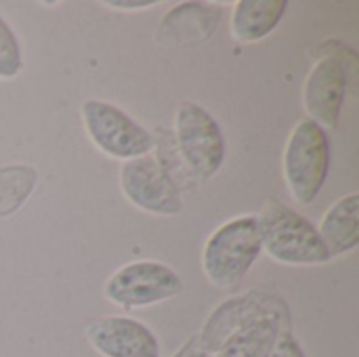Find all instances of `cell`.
<instances>
[{
  "instance_id": "1",
  "label": "cell",
  "mask_w": 359,
  "mask_h": 357,
  "mask_svg": "<svg viewBox=\"0 0 359 357\" xmlns=\"http://www.w3.org/2000/svg\"><path fill=\"white\" fill-rule=\"evenodd\" d=\"M263 252L259 219L238 217L223 223L208 238L202 252V269L219 288H236Z\"/></svg>"
},
{
  "instance_id": "2",
  "label": "cell",
  "mask_w": 359,
  "mask_h": 357,
  "mask_svg": "<svg viewBox=\"0 0 359 357\" xmlns=\"http://www.w3.org/2000/svg\"><path fill=\"white\" fill-rule=\"evenodd\" d=\"M259 231L263 250L278 263L324 265L330 261L318 227L282 202H269L265 206L259 219Z\"/></svg>"
},
{
  "instance_id": "3",
  "label": "cell",
  "mask_w": 359,
  "mask_h": 357,
  "mask_svg": "<svg viewBox=\"0 0 359 357\" xmlns=\"http://www.w3.org/2000/svg\"><path fill=\"white\" fill-rule=\"evenodd\" d=\"M330 170V139L313 120H301L284 149V177L290 194L303 206L316 202Z\"/></svg>"
},
{
  "instance_id": "4",
  "label": "cell",
  "mask_w": 359,
  "mask_h": 357,
  "mask_svg": "<svg viewBox=\"0 0 359 357\" xmlns=\"http://www.w3.org/2000/svg\"><path fill=\"white\" fill-rule=\"evenodd\" d=\"M103 292L118 307L139 309L179 297L183 292V280L164 263L135 261L114 271Z\"/></svg>"
},
{
  "instance_id": "5",
  "label": "cell",
  "mask_w": 359,
  "mask_h": 357,
  "mask_svg": "<svg viewBox=\"0 0 359 357\" xmlns=\"http://www.w3.org/2000/svg\"><path fill=\"white\" fill-rule=\"evenodd\" d=\"M177 145L183 162L198 179H212L225 162V137L217 120L198 103L185 101L177 109Z\"/></svg>"
},
{
  "instance_id": "6",
  "label": "cell",
  "mask_w": 359,
  "mask_h": 357,
  "mask_svg": "<svg viewBox=\"0 0 359 357\" xmlns=\"http://www.w3.org/2000/svg\"><path fill=\"white\" fill-rule=\"evenodd\" d=\"M82 120L93 143L107 156L118 160H133L147 156L154 139L126 112L107 101L88 99L82 103Z\"/></svg>"
},
{
  "instance_id": "7",
  "label": "cell",
  "mask_w": 359,
  "mask_h": 357,
  "mask_svg": "<svg viewBox=\"0 0 359 357\" xmlns=\"http://www.w3.org/2000/svg\"><path fill=\"white\" fill-rule=\"evenodd\" d=\"M120 187L130 204L151 215H181V194L166 168L151 156L126 160L120 168Z\"/></svg>"
},
{
  "instance_id": "8",
  "label": "cell",
  "mask_w": 359,
  "mask_h": 357,
  "mask_svg": "<svg viewBox=\"0 0 359 357\" xmlns=\"http://www.w3.org/2000/svg\"><path fill=\"white\" fill-rule=\"evenodd\" d=\"M347 65L339 55H326L316 61L311 67L305 88L303 103L309 114V120L326 128H337L341 122L345 97H347Z\"/></svg>"
},
{
  "instance_id": "9",
  "label": "cell",
  "mask_w": 359,
  "mask_h": 357,
  "mask_svg": "<svg viewBox=\"0 0 359 357\" xmlns=\"http://www.w3.org/2000/svg\"><path fill=\"white\" fill-rule=\"evenodd\" d=\"M86 339L103 357H160L156 335L139 320L111 316L86 326Z\"/></svg>"
},
{
  "instance_id": "10",
  "label": "cell",
  "mask_w": 359,
  "mask_h": 357,
  "mask_svg": "<svg viewBox=\"0 0 359 357\" xmlns=\"http://www.w3.org/2000/svg\"><path fill=\"white\" fill-rule=\"evenodd\" d=\"M286 322L288 309L284 303L261 311L221 345L217 357H271Z\"/></svg>"
},
{
  "instance_id": "11",
  "label": "cell",
  "mask_w": 359,
  "mask_h": 357,
  "mask_svg": "<svg viewBox=\"0 0 359 357\" xmlns=\"http://www.w3.org/2000/svg\"><path fill=\"white\" fill-rule=\"evenodd\" d=\"M278 303H282L276 297L269 295H259V292H248L244 297H236L229 299L225 303H221L212 316L208 318L204 330L198 335V339L202 341V345L212 351L217 356V351L221 349V345L246 322H250L255 316H259L261 311L276 307Z\"/></svg>"
},
{
  "instance_id": "12",
  "label": "cell",
  "mask_w": 359,
  "mask_h": 357,
  "mask_svg": "<svg viewBox=\"0 0 359 357\" xmlns=\"http://www.w3.org/2000/svg\"><path fill=\"white\" fill-rule=\"evenodd\" d=\"M318 234L330 257L351 252L359 242V194L337 200L324 215Z\"/></svg>"
},
{
  "instance_id": "13",
  "label": "cell",
  "mask_w": 359,
  "mask_h": 357,
  "mask_svg": "<svg viewBox=\"0 0 359 357\" xmlns=\"http://www.w3.org/2000/svg\"><path fill=\"white\" fill-rule=\"evenodd\" d=\"M288 8L286 0H240L231 13V34L238 42H259L269 36Z\"/></svg>"
},
{
  "instance_id": "14",
  "label": "cell",
  "mask_w": 359,
  "mask_h": 357,
  "mask_svg": "<svg viewBox=\"0 0 359 357\" xmlns=\"http://www.w3.org/2000/svg\"><path fill=\"white\" fill-rule=\"evenodd\" d=\"M36 170L25 164H11L0 168V217H8L25 204L36 185Z\"/></svg>"
},
{
  "instance_id": "15",
  "label": "cell",
  "mask_w": 359,
  "mask_h": 357,
  "mask_svg": "<svg viewBox=\"0 0 359 357\" xmlns=\"http://www.w3.org/2000/svg\"><path fill=\"white\" fill-rule=\"evenodd\" d=\"M23 69V55L19 40L11 25L0 15V78L11 80Z\"/></svg>"
},
{
  "instance_id": "16",
  "label": "cell",
  "mask_w": 359,
  "mask_h": 357,
  "mask_svg": "<svg viewBox=\"0 0 359 357\" xmlns=\"http://www.w3.org/2000/svg\"><path fill=\"white\" fill-rule=\"evenodd\" d=\"M271 357H307L303 347L299 345V341L290 335V332H284L280 337V341L276 343V349Z\"/></svg>"
},
{
  "instance_id": "17",
  "label": "cell",
  "mask_w": 359,
  "mask_h": 357,
  "mask_svg": "<svg viewBox=\"0 0 359 357\" xmlns=\"http://www.w3.org/2000/svg\"><path fill=\"white\" fill-rule=\"evenodd\" d=\"M172 357H217L212 351H208L204 345H202V341L198 339V337H194L191 341H187L183 347H181V351L177 353V356Z\"/></svg>"
},
{
  "instance_id": "18",
  "label": "cell",
  "mask_w": 359,
  "mask_h": 357,
  "mask_svg": "<svg viewBox=\"0 0 359 357\" xmlns=\"http://www.w3.org/2000/svg\"><path fill=\"white\" fill-rule=\"evenodd\" d=\"M103 4H107V6H114V8H147V6H154V4H158L156 0H135V2H130V0H107V2H103Z\"/></svg>"
}]
</instances>
